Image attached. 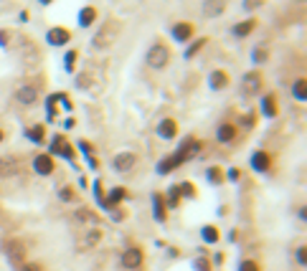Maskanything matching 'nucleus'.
I'll return each instance as SVG.
<instances>
[{"mask_svg": "<svg viewBox=\"0 0 307 271\" xmlns=\"http://www.w3.org/2000/svg\"><path fill=\"white\" fill-rule=\"evenodd\" d=\"M120 33H122V23H120V20H107V23L97 31V36L92 38V46L94 49H109L117 41Z\"/></svg>", "mask_w": 307, "mask_h": 271, "instance_id": "1", "label": "nucleus"}, {"mask_svg": "<svg viewBox=\"0 0 307 271\" xmlns=\"http://www.w3.org/2000/svg\"><path fill=\"white\" fill-rule=\"evenodd\" d=\"M145 61H147V66H150V69L160 71V69H165V66L170 63V49L165 46V43H152V46L147 49V56H145Z\"/></svg>", "mask_w": 307, "mask_h": 271, "instance_id": "2", "label": "nucleus"}, {"mask_svg": "<svg viewBox=\"0 0 307 271\" xmlns=\"http://www.w3.org/2000/svg\"><path fill=\"white\" fill-rule=\"evenodd\" d=\"M15 99H18L20 104H26V107L36 104V99H38V86H36V84L18 86V89H15Z\"/></svg>", "mask_w": 307, "mask_h": 271, "instance_id": "3", "label": "nucleus"}, {"mask_svg": "<svg viewBox=\"0 0 307 271\" xmlns=\"http://www.w3.org/2000/svg\"><path fill=\"white\" fill-rule=\"evenodd\" d=\"M135 165H137V157L132 152H120V155H115V160H112V167L117 172H129Z\"/></svg>", "mask_w": 307, "mask_h": 271, "instance_id": "4", "label": "nucleus"}, {"mask_svg": "<svg viewBox=\"0 0 307 271\" xmlns=\"http://www.w3.org/2000/svg\"><path fill=\"white\" fill-rule=\"evenodd\" d=\"M226 8H229V0H203L201 13L206 18H218V15H224Z\"/></svg>", "mask_w": 307, "mask_h": 271, "instance_id": "5", "label": "nucleus"}, {"mask_svg": "<svg viewBox=\"0 0 307 271\" xmlns=\"http://www.w3.org/2000/svg\"><path fill=\"white\" fill-rule=\"evenodd\" d=\"M261 89V74L259 71H249L241 76V92L244 94H256Z\"/></svg>", "mask_w": 307, "mask_h": 271, "instance_id": "6", "label": "nucleus"}, {"mask_svg": "<svg viewBox=\"0 0 307 271\" xmlns=\"http://www.w3.org/2000/svg\"><path fill=\"white\" fill-rule=\"evenodd\" d=\"M46 41H49V46H63V43L71 41V33H69V28L56 26V28H51V31L46 33Z\"/></svg>", "mask_w": 307, "mask_h": 271, "instance_id": "7", "label": "nucleus"}, {"mask_svg": "<svg viewBox=\"0 0 307 271\" xmlns=\"http://www.w3.org/2000/svg\"><path fill=\"white\" fill-rule=\"evenodd\" d=\"M122 266L124 269H140L142 266V251L140 248H127V251L122 254Z\"/></svg>", "mask_w": 307, "mask_h": 271, "instance_id": "8", "label": "nucleus"}, {"mask_svg": "<svg viewBox=\"0 0 307 271\" xmlns=\"http://www.w3.org/2000/svg\"><path fill=\"white\" fill-rule=\"evenodd\" d=\"M99 241H102V228H89L84 233V238L79 241V248L81 251H89V248H94Z\"/></svg>", "mask_w": 307, "mask_h": 271, "instance_id": "9", "label": "nucleus"}, {"mask_svg": "<svg viewBox=\"0 0 307 271\" xmlns=\"http://www.w3.org/2000/svg\"><path fill=\"white\" fill-rule=\"evenodd\" d=\"M208 86L213 89V92H221V89L229 86V74L224 69H216L211 76H208Z\"/></svg>", "mask_w": 307, "mask_h": 271, "instance_id": "10", "label": "nucleus"}, {"mask_svg": "<svg viewBox=\"0 0 307 271\" xmlns=\"http://www.w3.org/2000/svg\"><path fill=\"white\" fill-rule=\"evenodd\" d=\"M33 170L38 175H51L54 172V160H51V155H38L36 160H33Z\"/></svg>", "mask_w": 307, "mask_h": 271, "instance_id": "11", "label": "nucleus"}, {"mask_svg": "<svg viewBox=\"0 0 307 271\" xmlns=\"http://www.w3.org/2000/svg\"><path fill=\"white\" fill-rule=\"evenodd\" d=\"M20 170V163H18V157H3L0 160V177H10Z\"/></svg>", "mask_w": 307, "mask_h": 271, "instance_id": "12", "label": "nucleus"}, {"mask_svg": "<svg viewBox=\"0 0 307 271\" xmlns=\"http://www.w3.org/2000/svg\"><path fill=\"white\" fill-rule=\"evenodd\" d=\"M173 38L178 41V43H188L193 38V26L190 23H178V26H173Z\"/></svg>", "mask_w": 307, "mask_h": 271, "instance_id": "13", "label": "nucleus"}, {"mask_svg": "<svg viewBox=\"0 0 307 271\" xmlns=\"http://www.w3.org/2000/svg\"><path fill=\"white\" fill-rule=\"evenodd\" d=\"M178 165H183V157H181V152H175V155H170L168 160H163V163L158 165V172H160V175H168V172H173Z\"/></svg>", "mask_w": 307, "mask_h": 271, "instance_id": "14", "label": "nucleus"}, {"mask_svg": "<svg viewBox=\"0 0 307 271\" xmlns=\"http://www.w3.org/2000/svg\"><path fill=\"white\" fill-rule=\"evenodd\" d=\"M158 134L163 140H173L175 134H178V124H175V119H163L158 124Z\"/></svg>", "mask_w": 307, "mask_h": 271, "instance_id": "15", "label": "nucleus"}, {"mask_svg": "<svg viewBox=\"0 0 307 271\" xmlns=\"http://www.w3.org/2000/svg\"><path fill=\"white\" fill-rule=\"evenodd\" d=\"M178 152H181V157H183V163H188V160H193V157L201 152V142H198V140H188Z\"/></svg>", "mask_w": 307, "mask_h": 271, "instance_id": "16", "label": "nucleus"}, {"mask_svg": "<svg viewBox=\"0 0 307 271\" xmlns=\"http://www.w3.org/2000/svg\"><path fill=\"white\" fill-rule=\"evenodd\" d=\"M94 20H97V8H92V5L81 8V13H79V26L81 28H89Z\"/></svg>", "mask_w": 307, "mask_h": 271, "instance_id": "17", "label": "nucleus"}, {"mask_svg": "<svg viewBox=\"0 0 307 271\" xmlns=\"http://www.w3.org/2000/svg\"><path fill=\"white\" fill-rule=\"evenodd\" d=\"M254 28H256V20L251 18V20H244V23H236V26L231 28V33H234L236 38H244V36H249Z\"/></svg>", "mask_w": 307, "mask_h": 271, "instance_id": "18", "label": "nucleus"}, {"mask_svg": "<svg viewBox=\"0 0 307 271\" xmlns=\"http://www.w3.org/2000/svg\"><path fill=\"white\" fill-rule=\"evenodd\" d=\"M251 167H254L256 172L269 170V155H267V152H254V157H251Z\"/></svg>", "mask_w": 307, "mask_h": 271, "instance_id": "19", "label": "nucleus"}, {"mask_svg": "<svg viewBox=\"0 0 307 271\" xmlns=\"http://www.w3.org/2000/svg\"><path fill=\"white\" fill-rule=\"evenodd\" d=\"M234 137H236V127L234 124H221L216 129V140L218 142H231Z\"/></svg>", "mask_w": 307, "mask_h": 271, "instance_id": "20", "label": "nucleus"}, {"mask_svg": "<svg viewBox=\"0 0 307 271\" xmlns=\"http://www.w3.org/2000/svg\"><path fill=\"white\" fill-rule=\"evenodd\" d=\"M127 198V190L124 188H112V193H109V198L104 200V208H115L117 203H122Z\"/></svg>", "mask_w": 307, "mask_h": 271, "instance_id": "21", "label": "nucleus"}, {"mask_svg": "<svg viewBox=\"0 0 307 271\" xmlns=\"http://www.w3.org/2000/svg\"><path fill=\"white\" fill-rule=\"evenodd\" d=\"M152 208H155V220H165V203H163V195H152Z\"/></svg>", "mask_w": 307, "mask_h": 271, "instance_id": "22", "label": "nucleus"}, {"mask_svg": "<svg viewBox=\"0 0 307 271\" xmlns=\"http://www.w3.org/2000/svg\"><path fill=\"white\" fill-rule=\"evenodd\" d=\"M292 97H295L297 102H305V97H307V81H305V79H297V81H295Z\"/></svg>", "mask_w": 307, "mask_h": 271, "instance_id": "23", "label": "nucleus"}, {"mask_svg": "<svg viewBox=\"0 0 307 271\" xmlns=\"http://www.w3.org/2000/svg\"><path fill=\"white\" fill-rule=\"evenodd\" d=\"M28 140H31V142H36V145H41L43 140H46V132H43V127H41V124H36V127H31V129H28Z\"/></svg>", "mask_w": 307, "mask_h": 271, "instance_id": "24", "label": "nucleus"}, {"mask_svg": "<svg viewBox=\"0 0 307 271\" xmlns=\"http://www.w3.org/2000/svg\"><path fill=\"white\" fill-rule=\"evenodd\" d=\"M261 109H264V114H267V117H277V102H274L272 94L264 97V102H261Z\"/></svg>", "mask_w": 307, "mask_h": 271, "instance_id": "25", "label": "nucleus"}, {"mask_svg": "<svg viewBox=\"0 0 307 271\" xmlns=\"http://www.w3.org/2000/svg\"><path fill=\"white\" fill-rule=\"evenodd\" d=\"M206 43H208L206 38H198V41H193L190 46H188V51H185V58H193L195 54H198V51H201V49L206 46Z\"/></svg>", "mask_w": 307, "mask_h": 271, "instance_id": "26", "label": "nucleus"}, {"mask_svg": "<svg viewBox=\"0 0 307 271\" xmlns=\"http://www.w3.org/2000/svg\"><path fill=\"white\" fill-rule=\"evenodd\" d=\"M201 236H203L206 243H216V241H218V231L213 228V225H206V228L201 231Z\"/></svg>", "mask_w": 307, "mask_h": 271, "instance_id": "27", "label": "nucleus"}, {"mask_svg": "<svg viewBox=\"0 0 307 271\" xmlns=\"http://www.w3.org/2000/svg\"><path fill=\"white\" fill-rule=\"evenodd\" d=\"M5 251H8L13 259H20V256H23V246L15 243V241H10V243H5Z\"/></svg>", "mask_w": 307, "mask_h": 271, "instance_id": "28", "label": "nucleus"}, {"mask_svg": "<svg viewBox=\"0 0 307 271\" xmlns=\"http://www.w3.org/2000/svg\"><path fill=\"white\" fill-rule=\"evenodd\" d=\"M267 58H269V56H267V49H264V46H256V49H254V54H251V61H254V63H264Z\"/></svg>", "mask_w": 307, "mask_h": 271, "instance_id": "29", "label": "nucleus"}, {"mask_svg": "<svg viewBox=\"0 0 307 271\" xmlns=\"http://www.w3.org/2000/svg\"><path fill=\"white\" fill-rule=\"evenodd\" d=\"M239 271H259V264L256 261H241L239 264Z\"/></svg>", "mask_w": 307, "mask_h": 271, "instance_id": "30", "label": "nucleus"}, {"mask_svg": "<svg viewBox=\"0 0 307 271\" xmlns=\"http://www.w3.org/2000/svg\"><path fill=\"white\" fill-rule=\"evenodd\" d=\"M76 56H79L76 51H69V54H66V71H74V61H76Z\"/></svg>", "mask_w": 307, "mask_h": 271, "instance_id": "31", "label": "nucleus"}, {"mask_svg": "<svg viewBox=\"0 0 307 271\" xmlns=\"http://www.w3.org/2000/svg\"><path fill=\"white\" fill-rule=\"evenodd\" d=\"M193 266H195V271H211V264H208L206 259H198Z\"/></svg>", "mask_w": 307, "mask_h": 271, "instance_id": "32", "label": "nucleus"}, {"mask_svg": "<svg viewBox=\"0 0 307 271\" xmlns=\"http://www.w3.org/2000/svg\"><path fill=\"white\" fill-rule=\"evenodd\" d=\"M59 195H61V200H66V203H71V200H74V190H71V188H63Z\"/></svg>", "mask_w": 307, "mask_h": 271, "instance_id": "33", "label": "nucleus"}, {"mask_svg": "<svg viewBox=\"0 0 307 271\" xmlns=\"http://www.w3.org/2000/svg\"><path fill=\"white\" fill-rule=\"evenodd\" d=\"M208 177H211V183H218V180H221V170L211 167V170H208Z\"/></svg>", "mask_w": 307, "mask_h": 271, "instance_id": "34", "label": "nucleus"}, {"mask_svg": "<svg viewBox=\"0 0 307 271\" xmlns=\"http://www.w3.org/2000/svg\"><path fill=\"white\" fill-rule=\"evenodd\" d=\"M297 261H300V264H307V248H305V246L297 248Z\"/></svg>", "mask_w": 307, "mask_h": 271, "instance_id": "35", "label": "nucleus"}, {"mask_svg": "<svg viewBox=\"0 0 307 271\" xmlns=\"http://www.w3.org/2000/svg\"><path fill=\"white\" fill-rule=\"evenodd\" d=\"M76 218H79V220H92V213H89V211H79Z\"/></svg>", "mask_w": 307, "mask_h": 271, "instance_id": "36", "label": "nucleus"}, {"mask_svg": "<svg viewBox=\"0 0 307 271\" xmlns=\"http://www.w3.org/2000/svg\"><path fill=\"white\" fill-rule=\"evenodd\" d=\"M94 190H97V200L102 203V198H104V195H102V183H94Z\"/></svg>", "mask_w": 307, "mask_h": 271, "instance_id": "37", "label": "nucleus"}, {"mask_svg": "<svg viewBox=\"0 0 307 271\" xmlns=\"http://www.w3.org/2000/svg\"><path fill=\"white\" fill-rule=\"evenodd\" d=\"M23 271H41V266H38V264H26Z\"/></svg>", "mask_w": 307, "mask_h": 271, "instance_id": "38", "label": "nucleus"}, {"mask_svg": "<svg viewBox=\"0 0 307 271\" xmlns=\"http://www.w3.org/2000/svg\"><path fill=\"white\" fill-rule=\"evenodd\" d=\"M8 36H10L8 31H0V43H3V46H5V43H8Z\"/></svg>", "mask_w": 307, "mask_h": 271, "instance_id": "39", "label": "nucleus"}, {"mask_svg": "<svg viewBox=\"0 0 307 271\" xmlns=\"http://www.w3.org/2000/svg\"><path fill=\"white\" fill-rule=\"evenodd\" d=\"M38 3H41V5H51V3H54V0H38Z\"/></svg>", "mask_w": 307, "mask_h": 271, "instance_id": "40", "label": "nucleus"}, {"mask_svg": "<svg viewBox=\"0 0 307 271\" xmlns=\"http://www.w3.org/2000/svg\"><path fill=\"white\" fill-rule=\"evenodd\" d=\"M5 140V134H3V129H0V142H3Z\"/></svg>", "mask_w": 307, "mask_h": 271, "instance_id": "41", "label": "nucleus"}]
</instances>
